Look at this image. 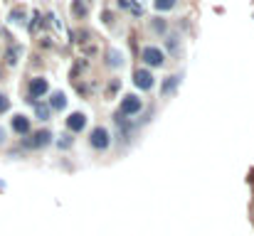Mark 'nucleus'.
<instances>
[{"label":"nucleus","mask_w":254,"mask_h":236,"mask_svg":"<svg viewBox=\"0 0 254 236\" xmlns=\"http://www.w3.org/2000/svg\"><path fill=\"white\" fill-rule=\"evenodd\" d=\"M143 62H146L148 67H161V64H163V52H161L158 47H146V49H143Z\"/></svg>","instance_id":"f03ea898"},{"label":"nucleus","mask_w":254,"mask_h":236,"mask_svg":"<svg viewBox=\"0 0 254 236\" xmlns=\"http://www.w3.org/2000/svg\"><path fill=\"white\" fill-rule=\"evenodd\" d=\"M47 89H50V86H47V81H45V79H32V81H30V96H32V98L45 96V94H47Z\"/></svg>","instance_id":"39448f33"},{"label":"nucleus","mask_w":254,"mask_h":236,"mask_svg":"<svg viewBox=\"0 0 254 236\" xmlns=\"http://www.w3.org/2000/svg\"><path fill=\"white\" fill-rule=\"evenodd\" d=\"M175 84H178V79H175V77H173V79H168V81L163 84V94H170V91L175 89Z\"/></svg>","instance_id":"9b49d317"},{"label":"nucleus","mask_w":254,"mask_h":236,"mask_svg":"<svg viewBox=\"0 0 254 236\" xmlns=\"http://www.w3.org/2000/svg\"><path fill=\"white\" fill-rule=\"evenodd\" d=\"M50 106L57 108V111H62V108H64V96H62V94H55V96L50 98Z\"/></svg>","instance_id":"1a4fd4ad"},{"label":"nucleus","mask_w":254,"mask_h":236,"mask_svg":"<svg viewBox=\"0 0 254 236\" xmlns=\"http://www.w3.org/2000/svg\"><path fill=\"white\" fill-rule=\"evenodd\" d=\"M50 138H52V136H50L47 131H40V133H35V141H32L30 145H32V148H40V145H47V143H50Z\"/></svg>","instance_id":"6e6552de"},{"label":"nucleus","mask_w":254,"mask_h":236,"mask_svg":"<svg viewBox=\"0 0 254 236\" xmlns=\"http://www.w3.org/2000/svg\"><path fill=\"white\" fill-rule=\"evenodd\" d=\"M111 59H114V64H116V67L121 64V54H119V52H114V54H111Z\"/></svg>","instance_id":"ddd939ff"},{"label":"nucleus","mask_w":254,"mask_h":236,"mask_svg":"<svg viewBox=\"0 0 254 236\" xmlns=\"http://www.w3.org/2000/svg\"><path fill=\"white\" fill-rule=\"evenodd\" d=\"M109 131L106 128H94L91 131V145L94 148H99V150H104V148H109Z\"/></svg>","instance_id":"7ed1b4c3"},{"label":"nucleus","mask_w":254,"mask_h":236,"mask_svg":"<svg viewBox=\"0 0 254 236\" xmlns=\"http://www.w3.org/2000/svg\"><path fill=\"white\" fill-rule=\"evenodd\" d=\"M12 131H15V133H27V131H30V121H27L25 116H15V118H12Z\"/></svg>","instance_id":"0eeeda50"},{"label":"nucleus","mask_w":254,"mask_h":236,"mask_svg":"<svg viewBox=\"0 0 254 236\" xmlns=\"http://www.w3.org/2000/svg\"><path fill=\"white\" fill-rule=\"evenodd\" d=\"M7 106H10V103H7V98L0 94V113H5V111H7Z\"/></svg>","instance_id":"f8f14e48"},{"label":"nucleus","mask_w":254,"mask_h":236,"mask_svg":"<svg viewBox=\"0 0 254 236\" xmlns=\"http://www.w3.org/2000/svg\"><path fill=\"white\" fill-rule=\"evenodd\" d=\"M37 116H40V118H47V108H42V106H37Z\"/></svg>","instance_id":"4468645a"},{"label":"nucleus","mask_w":254,"mask_h":236,"mask_svg":"<svg viewBox=\"0 0 254 236\" xmlns=\"http://www.w3.org/2000/svg\"><path fill=\"white\" fill-rule=\"evenodd\" d=\"M133 81H136V86L143 89V91L153 89V84H156V79H153V74H151L148 69H138V72L133 74Z\"/></svg>","instance_id":"f257e3e1"},{"label":"nucleus","mask_w":254,"mask_h":236,"mask_svg":"<svg viewBox=\"0 0 254 236\" xmlns=\"http://www.w3.org/2000/svg\"><path fill=\"white\" fill-rule=\"evenodd\" d=\"M141 111V98L138 96H126L121 103V116H133Z\"/></svg>","instance_id":"20e7f679"},{"label":"nucleus","mask_w":254,"mask_h":236,"mask_svg":"<svg viewBox=\"0 0 254 236\" xmlns=\"http://www.w3.org/2000/svg\"><path fill=\"white\" fill-rule=\"evenodd\" d=\"M84 123H86L84 113H72V116L67 118V128H69V131H74V133H77V131H82V128H84Z\"/></svg>","instance_id":"423d86ee"},{"label":"nucleus","mask_w":254,"mask_h":236,"mask_svg":"<svg viewBox=\"0 0 254 236\" xmlns=\"http://www.w3.org/2000/svg\"><path fill=\"white\" fill-rule=\"evenodd\" d=\"M175 5V0H156V7L158 10H170Z\"/></svg>","instance_id":"9d476101"},{"label":"nucleus","mask_w":254,"mask_h":236,"mask_svg":"<svg viewBox=\"0 0 254 236\" xmlns=\"http://www.w3.org/2000/svg\"><path fill=\"white\" fill-rule=\"evenodd\" d=\"M0 141H2V131H0Z\"/></svg>","instance_id":"2eb2a0df"}]
</instances>
